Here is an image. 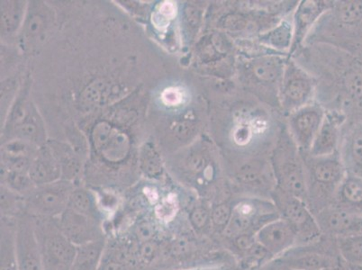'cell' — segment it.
I'll return each mask as SVG.
<instances>
[{
    "mask_svg": "<svg viewBox=\"0 0 362 270\" xmlns=\"http://www.w3.org/2000/svg\"><path fill=\"white\" fill-rule=\"evenodd\" d=\"M32 218L45 270H71L77 246L62 232L58 219Z\"/></svg>",
    "mask_w": 362,
    "mask_h": 270,
    "instance_id": "obj_1",
    "label": "cell"
},
{
    "mask_svg": "<svg viewBox=\"0 0 362 270\" xmlns=\"http://www.w3.org/2000/svg\"><path fill=\"white\" fill-rule=\"evenodd\" d=\"M272 199L279 216L297 233L298 245H312L322 238L324 235L317 221L305 201L278 187L273 191Z\"/></svg>",
    "mask_w": 362,
    "mask_h": 270,
    "instance_id": "obj_2",
    "label": "cell"
},
{
    "mask_svg": "<svg viewBox=\"0 0 362 270\" xmlns=\"http://www.w3.org/2000/svg\"><path fill=\"white\" fill-rule=\"evenodd\" d=\"M281 217L274 204L259 200H243L233 206L232 218L223 235L231 240L235 237L255 233L262 226Z\"/></svg>",
    "mask_w": 362,
    "mask_h": 270,
    "instance_id": "obj_3",
    "label": "cell"
},
{
    "mask_svg": "<svg viewBox=\"0 0 362 270\" xmlns=\"http://www.w3.org/2000/svg\"><path fill=\"white\" fill-rule=\"evenodd\" d=\"M74 189L67 181L38 186L26 196L25 213L31 217L58 218L68 209Z\"/></svg>",
    "mask_w": 362,
    "mask_h": 270,
    "instance_id": "obj_4",
    "label": "cell"
},
{
    "mask_svg": "<svg viewBox=\"0 0 362 270\" xmlns=\"http://www.w3.org/2000/svg\"><path fill=\"white\" fill-rule=\"evenodd\" d=\"M275 179L278 189L291 194L307 203L308 177L305 167L298 159L297 151L291 146L283 144L275 155Z\"/></svg>",
    "mask_w": 362,
    "mask_h": 270,
    "instance_id": "obj_5",
    "label": "cell"
},
{
    "mask_svg": "<svg viewBox=\"0 0 362 270\" xmlns=\"http://www.w3.org/2000/svg\"><path fill=\"white\" fill-rule=\"evenodd\" d=\"M16 250L18 270H45L34 221L26 213L16 218Z\"/></svg>",
    "mask_w": 362,
    "mask_h": 270,
    "instance_id": "obj_6",
    "label": "cell"
},
{
    "mask_svg": "<svg viewBox=\"0 0 362 270\" xmlns=\"http://www.w3.org/2000/svg\"><path fill=\"white\" fill-rule=\"evenodd\" d=\"M315 216L324 235L337 238L362 233V213L358 211L327 207Z\"/></svg>",
    "mask_w": 362,
    "mask_h": 270,
    "instance_id": "obj_7",
    "label": "cell"
},
{
    "mask_svg": "<svg viewBox=\"0 0 362 270\" xmlns=\"http://www.w3.org/2000/svg\"><path fill=\"white\" fill-rule=\"evenodd\" d=\"M57 219L62 232L75 246L107 238L104 223L81 215L70 209H66Z\"/></svg>",
    "mask_w": 362,
    "mask_h": 270,
    "instance_id": "obj_8",
    "label": "cell"
},
{
    "mask_svg": "<svg viewBox=\"0 0 362 270\" xmlns=\"http://www.w3.org/2000/svg\"><path fill=\"white\" fill-rule=\"evenodd\" d=\"M256 240L274 259L298 245L297 233L291 223L281 217L262 226L256 233Z\"/></svg>",
    "mask_w": 362,
    "mask_h": 270,
    "instance_id": "obj_9",
    "label": "cell"
},
{
    "mask_svg": "<svg viewBox=\"0 0 362 270\" xmlns=\"http://www.w3.org/2000/svg\"><path fill=\"white\" fill-rule=\"evenodd\" d=\"M324 120V112L315 105L299 108L291 115V131L299 147L311 149Z\"/></svg>",
    "mask_w": 362,
    "mask_h": 270,
    "instance_id": "obj_10",
    "label": "cell"
},
{
    "mask_svg": "<svg viewBox=\"0 0 362 270\" xmlns=\"http://www.w3.org/2000/svg\"><path fill=\"white\" fill-rule=\"evenodd\" d=\"M312 92V80L295 66H289L283 75V104L288 108H298L308 100Z\"/></svg>",
    "mask_w": 362,
    "mask_h": 270,
    "instance_id": "obj_11",
    "label": "cell"
},
{
    "mask_svg": "<svg viewBox=\"0 0 362 270\" xmlns=\"http://www.w3.org/2000/svg\"><path fill=\"white\" fill-rule=\"evenodd\" d=\"M16 219L1 217L0 270H18L16 250Z\"/></svg>",
    "mask_w": 362,
    "mask_h": 270,
    "instance_id": "obj_12",
    "label": "cell"
},
{
    "mask_svg": "<svg viewBox=\"0 0 362 270\" xmlns=\"http://www.w3.org/2000/svg\"><path fill=\"white\" fill-rule=\"evenodd\" d=\"M107 238L77 246L71 270H98L106 250Z\"/></svg>",
    "mask_w": 362,
    "mask_h": 270,
    "instance_id": "obj_13",
    "label": "cell"
},
{
    "mask_svg": "<svg viewBox=\"0 0 362 270\" xmlns=\"http://www.w3.org/2000/svg\"><path fill=\"white\" fill-rule=\"evenodd\" d=\"M250 70L255 80L264 83H272L284 75L282 60L276 56L257 59L252 62Z\"/></svg>",
    "mask_w": 362,
    "mask_h": 270,
    "instance_id": "obj_14",
    "label": "cell"
},
{
    "mask_svg": "<svg viewBox=\"0 0 362 270\" xmlns=\"http://www.w3.org/2000/svg\"><path fill=\"white\" fill-rule=\"evenodd\" d=\"M338 134L332 122L325 119L312 144L311 153L315 158L332 156L337 148Z\"/></svg>",
    "mask_w": 362,
    "mask_h": 270,
    "instance_id": "obj_15",
    "label": "cell"
},
{
    "mask_svg": "<svg viewBox=\"0 0 362 270\" xmlns=\"http://www.w3.org/2000/svg\"><path fill=\"white\" fill-rule=\"evenodd\" d=\"M68 209L75 211L81 215L90 217L92 219L104 223L103 213L97 205L96 199L88 191L81 189L72 191Z\"/></svg>",
    "mask_w": 362,
    "mask_h": 270,
    "instance_id": "obj_16",
    "label": "cell"
},
{
    "mask_svg": "<svg viewBox=\"0 0 362 270\" xmlns=\"http://www.w3.org/2000/svg\"><path fill=\"white\" fill-rule=\"evenodd\" d=\"M339 254L350 266H362V233L335 238Z\"/></svg>",
    "mask_w": 362,
    "mask_h": 270,
    "instance_id": "obj_17",
    "label": "cell"
},
{
    "mask_svg": "<svg viewBox=\"0 0 362 270\" xmlns=\"http://www.w3.org/2000/svg\"><path fill=\"white\" fill-rule=\"evenodd\" d=\"M61 174L60 166L48 159L35 161L29 170V177L33 182L38 186L56 182L61 177Z\"/></svg>",
    "mask_w": 362,
    "mask_h": 270,
    "instance_id": "obj_18",
    "label": "cell"
},
{
    "mask_svg": "<svg viewBox=\"0 0 362 270\" xmlns=\"http://www.w3.org/2000/svg\"><path fill=\"white\" fill-rule=\"evenodd\" d=\"M347 156L351 175L362 177V124L358 125L351 134Z\"/></svg>",
    "mask_w": 362,
    "mask_h": 270,
    "instance_id": "obj_19",
    "label": "cell"
},
{
    "mask_svg": "<svg viewBox=\"0 0 362 270\" xmlns=\"http://www.w3.org/2000/svg\"><path fill=\"white\" fill-rule=\"evenodd\" d=\"M292 28L288 22H282L277 28L262 36V42L276 49H287L291 45Z\"/></svg>",
    "mask_w": 362,
    "mask_h": 270,
    "instance_id": "obj_20",
    "label": "cell"
},
{
    "mask_svg": "<svg viewBox=\"0 0 362 270\" xmlns=\"http://www.w3.org/2000/svg\"><path fill=\"white\" fill-rule=\"evenodd\" d=\"M339 20L346 25H356L362 21V1H344L338 5Z\"/></svg>",
    "mask_w": 362,
    "mask_h": 270,
    "instance_id": "obj_21",
    "label": "cell"
},
{
    "mask_svg": "<svg viewBox=\"0 0 362 270\" xmlns=\"http://www.w3.org/2000/svg\"><path fill=\"white\" fill-rule=\"evenodd\" d=\"M189 222L196 233H206L212 230L211 209L206 206L194 207L189 215Z\"/></svg>",
    "mask_w": 362,
    "mask_h": 270,
    "instance_id": "obj_22",
    "label": "cell"
},
{
    "mask_svg": "<svg viewBox=\"0 0 362 270\" xmlns=\"http://www.w3.org/2000/svg\"><path fill=\"white\" fill-rule=\"evenodd\" d=\"M233 206L228 203H220L211 209L212 230L223 235L232 218Z\"/></svg>",
    "mask_w": 362,
    "mask_h": 270,
    "instance_id": "obj_23",
    "label": "cell"
},
{
    "mask_svg": "<svg viewBox=\"0 0 362 270\" xmlns=\"http://www.w3.org/2000/svg\"><path fill=\"white\" fill-rule=\"evenodd\" d=\"M263 167L261 163L256 161L243 164L236 171L235 177L239 182L246 185H255L257 181L261 180L262 176Z\"/></svg>",
    "mask_w": 362,
    "mask_h": 270,
    "instance_id": "obj_24",
    "label": "cell"
},
{
    "mask_svg": "<svg viewBox=\"0 0 362 270\" xmlns=\"http://www.w3.org/2000/svg\"><path fill=\"white\" fill-rule=\"evenodd\" d=\"M156 235V226L148 222V221H141L138 222L136 228H134V236L136 237V242L138 243L150 242L154 240V236Z\"/></svg>",
    "mask_w": 362,
    "mask_h": 270,
    "instance_id": "obj_25",
    "label": "cell"
},
{
    "mask_svg": "<svg viewBox=\"0 0 362 270\" xmlns=\"http://www.w3.org/2000/svg\"><path fill=\"white\" fill-rule=\"evenodd\" d=\"M253 134H255V129L252 125L239 124L233 131V140L239 146H245L252 140Z\"/></svg>",
    "mask_w": 362,
    "mask_h": 270,
    "instance_id": "obj_26",
    "label": "cell"
},
{
    "mask_svg": "<svg viewBox=\"0 0 362 270\" xmlns=\"http://www.w3.org/2000/svg\"><path fill=\"white\" fill-rule=\"evenodd\" d=\"M345 84H346L348 91L354 98L362 100V72H351L347 76Z\"/></svg>",
    "mask_w": 362,
    "mask_h": 270,
    "instance_id": "obj_27",
    "label": "cell"
},
{
    "mask_svg": "<svg viewBox=\"0 0 362 270\" xmlns=\"http://www.w3.org/2000/svg\"><path fill=\"white\" fill-rule=\"evenodd\" d=\"M159 211L157 212L158 216L159 218L163 221H168L173 218V217L175 216V213L177 212V204L175 203V200L167 199L164 201L163 203H161L159 206H158Z\"/></svg>",
    "mask_w": 362,
    "mask_h": 270,
    "instance_id": "obj_28",
    "label": "cell"
},
{
    "mask_svg": "<svg viewBox=\"0 0 362 270\" xmlns=\"http://www.w3.org/2000/svg\"><path fill=\"white\" fill-rule=\"evenodd\" d=\"M207 167H209V161L202 154H197V155L190 158L189 168L192 172L195 174L202 173L206 170Z\"/></svg>",
    "mask_w": 362,
    "mask_h": 270,
    "instance_id": "obj_29",
    "label": "cell"
},
{
    "mask_svg": "<svg viewBox=\"0 0 362 270\" xmlns=\"http://www.w3.org/2000/svg\"><path fill=\"white\" fill-rule=\"evenodd\" d=\"M182 93L175 88H167L163 93V100L166 105H177L182 102Z\"/></svg>",
    "mask_w": 362,
    "mask_h": 270,
    "instance_id": "obj_30",
    "label": "cell"
},
{
    "mask_svg": "<svg viewBox=\"0 0 362 270\" xmlns=\"http://www.w3.org/2000/svg\"><path fill=\"white\" fill-rule=\"evenodd\" d=\"M144 170L150 176H156L160 171V163L156 155L148 156L143 161Z\"/></svg>",
    "mask_w": 362,
    "mask_h": 270,
    "instance_id": "obj_31",
    "label": "cell"
},
{
    "mask_svg": "<svg viewBox=\"0 0 362 270\" xmlns=\"http://www.w3.org/2000/svg\"><path fill=\"white\" fill-rule=\"evenodd\" d=\"M160 15L166 18L167 20L168 19H173L176 16V6L171 2L164 3L160 6Z\"/></svg>",
    "mask_w": 362,
    "mask_h": 270,
    "instance_id": "obj_32",
    "label": "cell"
},
{
    "mask_svg": "<svg viewBox=\"0 0 362 270\" xmlns=\"http://www.w3.org/2000/svg\"><path fill=\"white\" fill-rule=\"evenodd\" d=\"M252 270H283V266L277 259H274L271 260V262L265 263L264 265Z\"/></svg>",
    "mask_w": 362,
    "mask_h": 270,
    "instance_id": "obj_33",
    "label": "cell"
},
{
    "mask_svg": "<svg viewBox=\"0 0 362 270\" xmlns=\"http://www.w3.org/2000/svg\"><path fill=\"white\" fill-rule=\"evenodd\" d=\"M329 270H352L350 265L348 263L345 262L344 259H341L340 254L337 257V259H334V263Z\"/></svg>",
    "mask_w": 362,
    "mask_h": 270,
    "instance_id": "obj_34",
    "label": "cell"
},
{
    "mask_svg": "<svg viewBox=\"0 0 362 270\" xmlns=\"http://www.w3.org/2000/svg\"><path fill=\"white\" fill-rule=\"evenodd\" d=\"M352 270H362V266H350Z\"/></svg>",
    "mask_w": 362,
    "mask_h": 270,
    "instance_id": "obj_35",
    "label": "cell"
},
{
    "mask_svg": "<svg viewBox=\"0 0 362 270\" xmlns=\"http://www.w3.org/2000/svg\"><path fill=\"white\" fill-rule=\"evenodd\" d=\"M283 270H299V269H294L287 268V266H283Z\"/></svg>",
    "mask_w": 362,
    "mask_h": 270,
    "instance_id": "obj_36",
    "label": "cell"
},
{
    "mask_svg": "<svg viewBox=\"0 0 362 270\" xmlns=\"http://www.w3.org/2000/svg\"><path fill=\"white\" fill-rule=\"evenodd\" d=\"M197 269H180V270H197Z\"/></svg>",
    "mask_w": 362,
    "mask_h": 270,
    "instance_id": "obj_37",
    "label": "cell"
},
{
    "mask_svg": "<svg viewBox=\"0 0 362 270\" xmlns=\"http://www.w3.org/2000/svg\"><path fill=\"white\" fill-rule=\"evenodd\" d=\"M197 270H213V269H197Z\"/></svg>",
    "mask_w": 362,
    "mask_h": 270,
    "instance_id": "obj_38",
    "label": "cell"
},
{
    "mask_svg": "<svg viewBox=\"0 0 362 270\" xmlns=\"http://www.w3.org/2000/svg\"><path fill=\"white\" fill-rule=\"evenodd\" d=\"M327 270H329V269H327Z\"/></svg>",
    "mask_w": 362,
    "mask_h": 270,
    "instance_id": "obj_39",
    "label": "cell"
}]
</instances>
